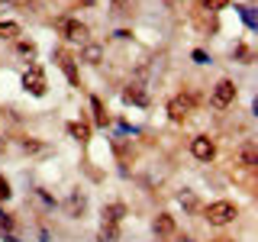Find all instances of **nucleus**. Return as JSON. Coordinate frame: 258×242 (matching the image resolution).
I'll use <instances>...</instances> for the list:
<instances>
[{
  "mask_svg": "<svg viewBox=\"0 0 258 242\" xmlns=\"http://www.w3.org/2000/svg\"><path fill=\"white\" fill-rule=\"evenodd\" d=\"M200 213H204L207 226H213V229H223V226L239 220V207L232 200H210L207 207H200Z\"/></svg>",
  "mask_w": 258,
  "mask_h": 242,
  "instance_id": "f257e3e1",
  "label": "nucleus"
},
{
  "mask_svg": "<svg viewBox=\"0 0 258 242\" xmlns=\"http://www.w3.org/2000/svg\"><path fill=\"white\" fill-rule=\"evenodd\" d=\"M236 97H239L236 81H232V78H220L213 87H210V107H213V110H229L232 103H236Z\"/></svg>",
  "mask_w": 258,
  "mask_h": 242,
  "instance_id": "f03ea898",
  "label": "nucleus"
},
{
  "mask_svg": "<svg viewBox=\"0 0 258 242\" xmlns=\"http://www.w3.org/2000/svg\"><path fill=\"white\" fill-rule=\"evenodd\" d=\"M194 107H197V94L194 91H181V94H174L171 100H168V116H171V123H184V119H190V113Z\"/></svg>",
  "mask_w": 258,
  "mask_h": 242,
  "instance_id": "7ed1b4c3",
  "label": "nucleus"
},
{
  "mask_svg": "<svg viewBox=\"0 0 258 242\" xmlns=\"http://www.w3.org/2000/svg\"><path fill=\"white\" fill-rule=\"evenodd\" d=\"M58 29H61V36H64V42L68 45H84V42H91V26L87 23H81L78 16H64V20H58Z\"/></svg>",
  "mask_w": 258,
  "mask_h": 242,
  "instance_id": "20e7f679",
  "label": "nucleus"
},
{
  "mask_svg": "<svg viewBox=\"0 0 258 242\" xmlns=\"http://www.w3.org/2000/svg\"><path fill=\"white\" fill-rule=\"evenodd\" d=\"M23 91L32 94V97H45L48 94V81H45L42 65H29V68L23 71Z\"/></svg>",
  "mask_w": 258,
  "mask_h": 242,
  "instance_id": "39448f33",
  "label": "nucleus"
},
{
  "mask_svg": "<svg viewBox=\"0 0 258 242\" xmlns=\"http://www.w3.org/2000/svg\"><path fill=\"white\" fill-rule=\"evenodd\" d=\"M187 152L194 161H200V165H210V161L216 158V142L210 139V136H194L187 142Z\"/></svg>",
  "mask_w": 258,
  "mask_h": 242,
  "instance_id": "423d86ee",
  "label": "nucleus"
},
{
  "mask_svg": "<svg viewBox=\"0 0 258 242\" xmlns=\"http://www.w3.org/2000/svg\"><path fill=\"white\" fill-rule=\"evenodd\" d=\"M52 62L58 65V68L64 71V78H68V84L71 87H78L81 84V75H78V58L75 55H68V52H61V48H55L52 52Z\"/></svg>",
  "mask_w": 258,
  "mask_h": 242,
  "instance_id": "0eeeda50",
  "label": "nucleus"
},
{
  "mask_svg": "<svg viewBox=\"0 0 258 242\" xmlns=\"http://www.w3.org/2000/svg\"><path fill=\"white\" fill-rule=\"evenodd\" d=\"M126 213H129V207L123 200H110V204H103V210H100V226H123Z\"/></svg>",
  "mask_w": 258,
  "mask_h": 242,
  "instance_id": "6e6552de",
  "label": "nucleus"
},
{
  "mask_svg": "<svg viewBox=\"0 0 258 242\" xmlns=\"http://www.w3.org/2000/svg\"><path fill=\"white\" fill-rule=\"evenodd\" d=\"M152 232L158 236V242L174 239V236H177V223H174V216H171V213H158L155 220H152Z\"/></svg>",
  "mask_w": 258,
  "mask_h": 242,
  "instance_id": "1a4fd4ad",
  "label": "nucleus"
},
{
  "mask_svg": "<svg viewBox=\"0 0 258 242\" xmlns=\"http://www.w3.org/2000/svg\"><path fill=\"white\" fill-rule=\"evenodd\" d=\"M61 210L68 213V220H81V216H84V210H87V194L71 191V194H68V200L61 204Z\"/></svg>",
  "mask_w": 258,
  "mask_h": 242,
  "instance_id": "9d476101",
  "label": "nucleus"
},
{
  "mask_svg": "<svg viewBox=\"0 0 258 242\" xmlns=\"http://www.w3.org/2000/svg\"><path fill=\"white\" fill-rule=\"evenodd\" d=\"M123 100L133 103V107H149V94H145V87L139 84V81H133V84L123 87Z\"/></svg>",
  "mask_w": 258,
  "mask_h": 242,
  "instance_id": "9b49d317",
  "label": "nucleus"
},
{
  "mask_svg": "<svg viewBox=\"0 0 258 242\" xmlns=\"http://www.w3.org/2000/svg\"><path fill=\"white\" fill-rule=\"evenodd\" d=\"M236 165L239 168H245V171H255V139H245L239 145V152H236Z\"/></svg>",
  "mask_w": 258,
  "mask_h": 242,
  "instance_id": "f8f14e48",
  "label": "nucleus"
},
{
  "mask_svg": "<svg viewBox=\"0 0 258 242\" xmlns=\"http://www.w3.org/2000/svg\"><path fill=\"white\" fill-rule=\"evenodd\" d=\"M100 65L103 62V45L100 42H84L81 45V55H78V65Z\"/></svg>",
  "mask_w": 258,
  "mask_h": 242,
  "instance_id": "ddd939ff",
  "label": "nucleus"
},
{
  "mask_svg": "<svg viewBox=\"0 0 258 242\" xmlns=\"http://www.w3.org/2000/svg\"><path fill=\"white\" fill-rule=\"evenodd\" d=\"M107 123H110V116H107V110H103V100L97 94H91V126L107 129Z\"/></svg>",
  "mask_w": 258,
  "mask_h": 242,
  "instance_id": "4468645a",
  "label": "nucleus"
},
{
  "mask_svg": "<svg viewBox=\"0 0 258 242\" xmlns=\"http://www.w3.org/2000/svg\"><path fill=\"white\" fill-rule=\"evenodd\" d=\"M20 32H23V26L16 20H0V42H16Z\"/></svg>",
  "mask_w": 258,
  "mask_h": 242,
  "instance_id": "2eb2a0df",
  "label": "nucleus"
},
{
  "mask_svg": "<svg viewBox=\"0 0 258 242\" xmlns=\"http://www.w3.org/2000/svg\"><path fill=\"white\" fill-rule=\"evenodd\" d=\"M91 123H68V126H64V133H68L71 136V139H78V142H87V139H91Z\"/></svg>",
  "mask_w": 258,
  "mask_h": 242,
  "instance_id": "dca6fc26",
  "label": "nucleus"
},
{
  "mask_svg": "<svg viewBox=\"0 0 258 242\" xmlns=\"http://www.w3.org/2000/svg\"><path fill=\"white\" fill-rule=\"evenodd\" d=\"M177 204L184 207V213H197V210H200V200H197V194H194V191H187V188H184L181 194H177Z\"/></svg>",
  "mask_w": 258,
  "mask_h": 242,
  "instance_id": "f3484780",
  "label": "nucleus"
},
{
  "mask_svg": "<svg viewBox=\"0 0 258 242\" xmlns=\"http://www.w3.org/2000/svg\"><path fill=\"white\" fill-rule=\"evenodd\" d=\"M16 55L26 58V62H36L39 48H36V42H29V39H16Z\"/></svg>",
  "mask_w": 258,
  "mask_h": 242,
  "instance_id": "a211bd4d",
  "label": "nucleus"
},
{
  "mask_svg": "<svg viewBox=\"0 0 258 242\" xmlns=\"http://www.w3.org/2000/svg\"><path fill=\"white\" fill-rule=\"evenodd\" d=\"M200 13H223L229 7V0H194Z\"/></svg>",
  "mask_w": 258,
  "mask_h": 242,
  "instance_id": "6ab92c4d",
  "label": "nucleus"
},
{
  "mask_svg": "<svg viewBox=\"0 0 258 242\" xmlns=\"http://www.w3.org/2000/svg\"><path fill=\"white\" fill-rule=\"evenodd\" d=\"M32 194H36V200H39V204H42L45 210H58V200H55V197H52V194H48L45 188H36Z\"/></svg>",
  "mask_w": 258,
  "mask_h": 242,
  "instance_id": "aec40b11",
  "label": "nucleus"
},
{
  "mask_svg": "<svg viewBox=\"0 0 258 242\" xmlns=\"http://www.w3.org/2000/svg\"><path fill=\"white\" fill-rule=\"evenodd\" d=\"M97 242H119V226H100Z\"/></svg>",
  "mask_w": 258,
  "mask_h": 242,
  "instance_id": "412c9836",
  "label": "nucleus"
},
{
  "mask_svg": "<svg viewBox=\"0 0 258 242\" xmlns=\"http://www.w3.org/2000/svg\"><path fill=\"white\" fill-rule=\"evenodd\" d=\"M20 149L26 152V155H39V152H45V142H39V139H20Z\"/></svg>",
  "mask_w": 258,
  "mask_h": 242,
  "instance_id": "4be33fe9",
  "label": "nucleus"
},
{
  "mask_svg": "<svg viewBox=\"0 0 258 242\" xmlns=\"http://www.w3.org/2000/svg\"><path fill=\"white\" fill-rule=\"evenodd\" d=\"M239 16H242V23H245V29L255 32V7L252 4H248V7H239Z\"/></svg>",
  "mask_w": 258,
  "mask_h": 242,
  "instance_id": "5701e85b",
  "label": "nucleus"
},
{
  "mask_svg": "<svg viewBox=\"0 0 258 242\" xmlns=\"http://www.w3.org/2000/svg\"><path fill=\"white\" fill-rule=\"evenodd\" d=\"M0 232H16V220H13V213L4 210V204H0Z\"/></svg>",
  "mask_w": 258,
  "mask_h": 242,
  "instance_id": "b1692460",
  "label": "nucleus"
},
{
  "mask_svg": "<svg viewBox=\"0 0 258 242\" xmlns=\"http://www.w3.org/2000/svg\"><path fill=\"white\" fill-rule=\"evenodd\" d=\"M116 136H142V126H133V123H126V119H119Z\"/></svg>",
  "mask_w": 258,
  "mask_h": 242,
  "instance_id": "393cba45",
  "label": "nucleus"
},
{
  "mask_svg": "<svg viewBox=\"0 0 258 242\" xmlns=\"http://www.w3.org/2000/svg\"><path fill=\"white\" fill-rule=\"evenodd\" d=\"M190 62L194 65H213V55H210L207 48H194V52H190Z\"/></svg>",
  "mask_w": 258,
  "mask_h": 242,
  "instance_id": "a878e982",
  "label": "nucleus"
},
{
  "mask_svg": "<svg viewBox=\"0 0 258 242\" xmlns=\"http://www.w3.org/2000/svg\"><path fill=\"white\" fill-rule=\"evenodd\" d=\"M10 197H13V188H10V181H7V177L0 174V204H7Z\"/></svg>",
  "mask_w": 258,
  "mask_h": 242,
  "instance_id": "bb28decb",
  "label": "nucleus"
},
{
  "mask_svg": "<svg viewBox=\"0 0 258 242\" xmlns=\"http://www.w3.org/2000/svg\"><path fill=\"white\" fill-rule=\"evenodd\" d=\"M232 58H242V62H252L255 58V55H252V48H245V45H236V48H232Z\"/></svg>",
  "mask_w": 258,
  "mask_h": 242,
  "instance_id": "cd10ccee",
  "label": "nucleus"
},
{
  "mask_svg": "<svg viewBox=\"0 0 258 242\" xmlns=\"http://www.w3.org/2000/svg\"><path fill=\"white\" fill-rule=\"evenodd\" d=\"M113 39H116V42H126V39H133V32H129V29H116Z\"/></svg>",
  "mask_w": 258,
  "mask_h": 242,
  "instance_id": "c85d7f7f",
  "label": "nucleus"
},
{
  "mask_svg": "<svg viewBox=\"0 0 258 242\" xmlns=\"http://www.w3.org/2000/svg\"><path fill=\"white\" fill-rule=\"evenodd\" d=\"M39 242H52V232H48V226H39Z\"/></svg>",
  "mask_w": 258,
  "mask_h": 242,
  "instance_id": "c756f323",
  "label": "nucleus"
},
{
  "mask_svg": "<svg viewBox=\"0 0 258 242\" xmlns=\"http://www.w3.org/2000/svg\"><path fill=\"white\" fill-rule=\"evenodd\" d=\"M0 239H4V242H23L16 232H0Z\"/></svg>",
  "mask_w": 258,
  "mask_h": 242,
  "instance_id": "7c9ffc66",
  "label": "nucleus"
},
{
  "mask_svg": "<svg viewBox=\"0 0 258 242\" xmlns=\"http://www.w3.org/2000/svg\"><path fill=\"white\" fill-rule=\"evenodd\" d=\"M174 242H197L194 236H174Z\"/></svg>",
  "mask_w": 258,
  "mask_h": 242,
  "instance_id": "2f4dec72",
  "label": "nucleus"
},
{
  "mask_svg": "<svg viewBox=\"0 0 258 242\" xmlns=\"http://www.w3.org/2000/svg\"><path fill=\"white\" fill-rule=\"evenodd\" d=\"M78 4H81V7H94L97 0H78Z\"/></svg>",
  "mask_w": 258,
  "mask_h": 242,
  "instance_id": "473e14b6",
  "label": "nucleus"
},
{
  "mask_svg": "<svg viewBox=\"0 0 258 242\" xmlns=\"http://www.w3.org/2000/svg\"><path fill=\"white\" fill-rule=\"evenodd\" d=\"M0 145H4V133H0Z\"/></svg>",
  "mask_w": 258,
  "mask_h": 242,
  "instance_id": "72a5a7b5",
  "label": "nucleus"
}]
</instances>
